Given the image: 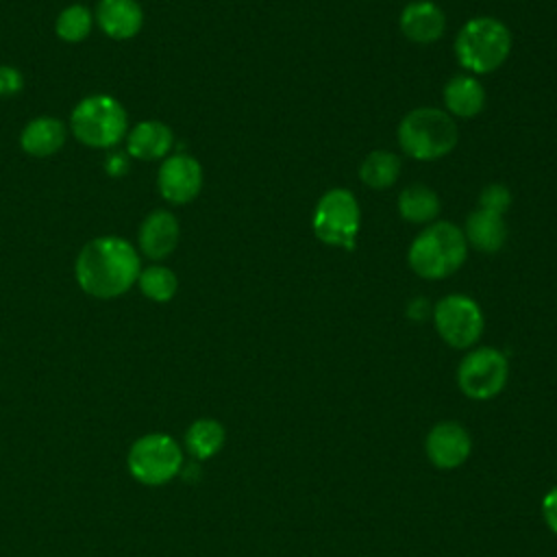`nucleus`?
<instances>
[{
    "instance_id": "1",
    "label": "nucleus",
    "mask_w": 557,
    "mask_h": 557,
    "mask_svg": "<svg viewBox=\"0 0 557 557\" xmlns=\"http://www.w3.org/2000/svg\"><path fill=\"white\" fill-rule=\"evenodd\" d=\"M137 276L139 255L126 239L98 237L78 252L76 281L96 298H115L128 292Z\"/></svg>"
},
{
    "instance_id": "2",
    "label": "nucleus",
    "mask_w": 557,
    "mask_h": 557,
    "mask_svg": "<svg viewBox=\"0 0 557 557\" xmlns=\"http://www.w3.org/2000/svg\"><path fill=\"white\" fill-rule=\"evenodd\" d=\"M468 257L463 231L446 220L426 224L409 246V268L426 281H442L455 274Z\"/></svg>"
},
{
    "instance_id": "3",
    "label": "nucleus",
    "mask_w": 557,
    "mask_h": 557,
    "mask_svg": "<svg viewBox=\"0 0 557 557\" xmlns=\"http://www.w3.org/2000/svg\"><path fill=\"white\" fill-rule=\"evenodd\" d=\"M511 52V33L505 22L479 15L468 20L455 37V57L466 74L481 76L498 70Z\"/></svg>"
},
{
    "instance_id": "4",
    "label": "nucleus",
    "mask_w": 557,
    "mask_h": 557,
    "mask_svg": "<svg viewBox=\"0 0 557 557\" xmlns=\"http://www.w3.org/2000/svg\"><path fill=\"white\" fill-rule=\"evenodd\" d=\"M398 146L416 161H437L453 152L459 141L455 117L437 107L409 111L396 131Z\"/></svg>"
},
{
    "instance_id": "5",
    "label": "nucleus",
    "mask_w": 557,
    "mask_h": 557,
    "mask_svg": "<svg viewBox=\"0 0 557 557\" xmlns=\"http://www.w3.org/2000/svg\"><path fill=\"white\" fill-rule=\"evenodd\" d=\"M359 226L361 209L350 189L333 187L320 196L313 209L311 228L322 244L352 250L357 244Z\"/></svg>"
},
{
    "instance_id": "6",
    "label": "nucleus",
    "mask_w": 557,
    "mask_h": 557,
    "mask_svg": "<svg viewBox=\"0 0 557 557\" xmlns=\"http://www.w3.org/2000/svg\"><path fill=\"white\" fill-rule=\"evenodd\" d=\"M72 133L91 148H111L126 133L124 107L111 96H89L72 111Z\"/></svg>"
},
{
    "instance_id": "7",
    "label": "nucleus",
    "mask_w": 557,
    "mask_h": 557,
    "mask_svg": "<svg viewBox=\"0 0 557 557\" xmlns=\"http://www.w3.org/2000/svg\"><path fill=\"white\" fill-rule=\"evenodd\" d=\"M128 470L144 485H163L183 470V450L165 433H148L128 450Z\"/></svg>"
},
{
    "instance_id": "8",
    "label": "nucleus",
    "mask_w": 557,
    "mask_h": 557,
    "mask_svg": "<svg viewBox=\"0 0 557 557\" xmlns=\"http://www.w3.org/2000/svg\"><path fill=\"white\" fill-rule=\"evenodd\" d=\"M437 335L453 348H470L483 335L485 318L479 302L466 294H448L433 307Z\"/></svg>"
},
{
    "instance_id": "9",
    "label": "nucleus",
    "mask_w": 557,
    "mask_h": 557,
    "mask_svg": "<svg viewBox=\"0 0 557 557\" xmlns=\"http://www.w3.org/2000/svg\"><path fill=\"white\" fill-rule=\"evenodd\" d=\"M509 376L505 352L492 346L470 350L457 368V385L472 400H490L503 392Z\"/></svg>"
},
{
    "instance_id": "10",
    "label": "nucleus",
    "mask_w": 557,
    "mask_h": 557,
    "mask_svg": "<svg viewBox=\"0 0 557 557\" xmlns=\"http://www.w3.org/2000/svg\"><path fill=\"white\" fill-rule=\"evenodd\" d=\"M161 196L172 205L191 202L202 187V168L189 154H174L163 161L157 174Z\"/></svg>"
},
{
    "instance_id": "11",
    "label": "nucleus",
    "mask_w": 557,
    "mask_h": 557,
    "mask_svg": "<svg viewBox=\"0 0 557 557\" xmlns=\"http://www.w3.org/2000/svg\"><path fill=\"white\" fill-rule=\"evenodd\" d=\"M424 450L429 461L440 470H455L459 468L472 450V440L466 426L453 420L437 422L424 442Z\"/></svg>"
},
{
    "instance_id": "12",
    "label": "nucleus",
    "mask_w": 557,
    "mask_h": 557,
    "mask_svg": "<svg viewBox=\"0 0 557 557\" xmlns=\"http://www.w3.org/2000/svg\"><path fill=\"white\" fill-rule=\"evenodd\" d=\"M398 26L413 44H435L446 30V15L433 0H413L400 11Z\"/></svg>"
},
{
    "instance_id": "13",
    "label": "nucleus",
    "mask_w": 557,
    "mask_h": 557,
    "mask_svg": "<svg viewBox=\"0 0 557 557\" xmlns=\"http://www.w3.org/2000/svg\"><path fill=\"white\" fill-rule=\"evenodd\" d=\"M98 26L113 39H128L139 33L144 13L137 0H100L96 7Z\"/></svg>"
},
{
    "instance_id": "14",
    "label": "nucleus",
    "mask_w": 557,
    "mask_h": 557,
    "mask_svg": "<svg viewBox=\"0 0 557 557\" xmlns=\"http://www.w3.org/2000/svg\"><path fill=\"white\" fill-rule=\"evenodd\" d=\"M444 107L446 113L453 117H474L483 111L485 107V89L481 81L472 74H455L446 85H444Z\"/></svg>"
},
{
    "instance_id": "15",
    "label": "nucleus",
    "mask_w": 557,
    "mask_h": 557,
    "mask_svg": "<svg viewBox=\"0 0 557 557\" xmlns=\"http://www.w3.org/2000/svg\"><path fill=\"white\" fill-rule=\"evenodd\" d=\"M178 244V222L170 211H152L139 226V248L150 259H165Z\"/></svg>"
},
{
    "instance_id": "16",
    "label": "nucleus",
    "mask_w": 557,
    "mask_h": 557,
    "mask_svg": "<svg viewBox=\"0 0 557 557\" xmlns=\"http://www.w3.org/2000/svg\"><path fill=\"white\" fill-rule=\"evenodd\" d=\"M463 237L472 248H476L485 255H492L505 246L507 224H505L503 215H496V213H490L483 209H474L466 218Z\"/></svg>"
},
{
    "instance_id": "17",
    "label": "nucleus",
    "mask_w": 557,
    "mask_h": 557,
    "mask_svg": "<svg viewBox=\"0 0 557 557\" xmlns=\"http://www.w3.org/2000/svg\"><path fill=\"white\" fill-rule=\"evenodd\" d=\"M172 141H174V137H172L170 126H165L163 122H157V120H148V122L137 124L128 133L126 148H128V154L150 161V159L163 157L172 148Z\"/></svg>"
},
{
    "instance_id": "18",
    "label": "nucleus",
    "mask_w": 557,
    "mask_h": 557,
    "mask_svg": "<svg viewBox=\"0 0 557 557\" xmlns=\"http://www.w3.org/2000/svg\"><path fill=\"white\" fill-rule=\"evenodd\" d=\"M22 148L33 157L54 154L65 141V126L57 117H37L22 131Z\"/></svg>"
},
{
    "instance_id": "19",
    "label": "nucleus",
    "mask_w": 557,
    "mask_h": 557,
    "mask_svg": "<svg viewBox=\"0 0 557 557\" xmlns=\"http://www.w3.org/2000/svg\"><path fill=\"white\" fill-rule=\"evenodd\" d=\"M398 213L411 224H431L440 215V196L431 187L413 183L398 194Z\"/></svg>"
},
{
    "instance_id": "20",
    "label": "nucleus",
    "mask_w": 557,
    "mask_h": 557,
    "mask_svg": "<svg viewBox=\"0 0 557 557\" xmlns=\"http://www.w3.org/2000/svg\"><path fill=\"white\" fill-rule=\"evenodd\" d=\"M400 176V159L389 150H372L359 165V178L370 189H387Z\"/></svg>"
},
{
    "instance_id": "21",
    "label": "nucleus",
    "mask_w": 557,
    "mask_h": 557,
    "mask_svg": "<svg viewBox=\"0 0 557 557\" xmlns=\"http://www.w3.org/2000/svg\"><path fill=\"white\" fill-rule=\"evenodd\" d=\"M226 433L218 420L200 418L185 433V446L196 459H209L224 446Z\"/></svg>"
},
{
    "instance_id": "22",
    "label": "nucleus",
    "mask_w": 557,
    "mask_h": 557,
    "mask_svg": "<svg viewBox=\"0 0 557 557\" xmlns=\"http://www.w3.org/2000/svg\"><path fill=\"white\" fill-rule=\"evenodd\" d=\"M137 281H139V289L144 292V296L154 302H168L176 294V287H178L174 272L165 265H150V268L141 270Z\"/></svg>"
},
{
    "instance_id": "23",
    "label": "nucleus",
    "mask_w": 557,
    "mask_h": 557,
    "mask_svg": "<svg viewBox=\"0 0 557 557\" xmlns=\"http://www.w3.org/2000/svg\"><path fill=\"white\" fill-rule=\"evenodd\" d=\"M57 35L63 39V41H70V44H76L81 39H85L91 30V15L89 11L83 7V4H72V7H65L59 17H57Z\"/></svg>"
},
{
    "instance_id": "24",
    "label": "nucleus",
    "mask_w": 557,
    "mask_h": 557,
    "mask_svg": "<svg viewBox=\"0 0 557 557\" xmlns=\"http://www.w3.org/2000/svg\"><path fill=\"white\" fill-rule=\"evenodd\" d=\"M509 207H511V191L505 185L490 183L481 189L476 209H483V211H490L496 215H505Z\"/></svg>"
},
{
    "instance_id": "25",
    "label": "nucleus",
    "mask_w": 557,
    "mask_h": 557,
    "mask_svg": "<svg viewBox=\"0 0 557 557\" xmlns=\"http://www.w3.org/2000/svg\"><path fill=\"white\" fill-rule=\"evenodd\" d=\"M22 89V74L15 67H0V96H13Z\"/></svg>"
},
{
    "instance_id": "26",
    "label": "nucleus",
    "mask_w": 557,
    "mask_h": 557,
    "mask_svg": "<svg viewBox=\"0 0 557 557\" xmlns=\"http://www.w3.org/2000/svg\"><path fill=\"white\" fill-rule=\"evenodd\" d=\"M542 516L546 527L557 535V485L542 500Z\"/></svg>"
},
{
    "instance_id": "27",
    "label": "nucleus",
    "mask_w": 557,
    "mask_h": 557,
    "mask_svg": "<svg viewBox=\"0 0 557 557\" xmlns=\"http://www.w3.org/2000/svg\"><path fill=\"white\" fill-rule=\"evenodd\" d=\"M111 174H122V172H126V161H124V157H120V154H111V159H109V168H107Z\"/></svg>"
}]
</instances>
